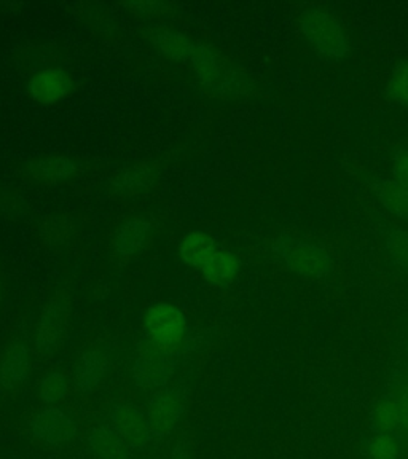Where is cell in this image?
I'll return each instance as SVG.
<instances>
[{"mask_svg": "<svg viewBox=\"0 0 408 459\" xmlns=\"http://www.w3.org/2000/svg\"><path fill=\"white\" fill-rule=\"evenodd\" d=\"M71 75L63 69H45L29 82V94L40 104H56L72 91Z\"/></svg>", "mask_w": 408, "mask_h": 459, "instance_id": "11", "label": "cell"}, {"mask_svg": "<svg viewBox=\"0 0 408 459\" xmlns=\"http://www.w3.org/2000/svg\"><path fill=\"white\" fill-rule=\"evenodd\" d=\"M364 459H408L405 438L395 434L369 432L360 440Z\"/></svg>", "mask_w": 408, "mask_h": 459, "instance_id": "13", "label": "cell"}, {"mask_svg": "<svg viewBox=\"0 0 408 459\" xmlns=\"http://www.w3.org/2000/svg\"><path fill=\"white\" fill-rule=\"evenodd\" d=\"M381 394L395 403L408 428V364L393 370Z\"/></svg>", "mask_w": 408, "mask_h": 459, "instance_id": "20", "label": "cell"}, {"mask_svg": "<svg viewBox=\"0 0 408 459\" xmlns=\"http://www.w3.org/2000/svg\"><path fill=\"white\" fill-rule=\"evenodd\" d=\"M239 270H241L239 258L235 254L219 247L203 265L201 273L204 280L211 282L213 286L227 287L237 280Z\"/></svg>", "mask_w": 408, "mask_h": 459, "instance_id": "14", "label": "cell"}, {"mask_svg": "<svg viewBox=\"0 0 408 459\" xmlns=\"http://www.w3.org/2000/svg\"><path fill=\"white\" fill-rule=\"evenodd\" d=\"M69 297L65 294H57L53 300L43 309L42 317L37 327L36 348L37 351L47 354L53 351L59 338L63 335L69 316Z\"/></svg>", "mask_w": 408, "mask_h": 459, "instance_id": "8", "label": "cell"}, {"mask_svg": "<svg viewBox=\"0 0 408 459\" xmlns=\"http://www.w3.org/2000/svg\"><path fill=\"white\" fill-rule=\"evenodd\" d=\"M405 351H407V354H408V337H407V342H405Z\"/></svg>", "mask_w": 408, "mask_h": 459, "instance_id": "29", "label": "cell"}, {"mask_svg": "<svg viewBox=\"0 0 408 459\" xmlns=\"http://www.w3.org/2000/svg\"><path fill=\"white\" fill-rule=\"evenodd\" d=\"M29 368L30 359L28 348L24 344H16L8 351L0 366V385L7 391L22 386L28 378Z\"/></svg>", "mask_w": 408, "mask_h": 459, "instance_id": "16", "label": "cell"}, {"mask_svg": "<svg viewBox=\"0 0 408 459\" xmlns=\"http://www.w3.org/2000/svg\"><path fill=\"white\" fill-rule=\"evenodd\" d=\"M151 223L143 219H135L122 225L115 237V251L120 255H133L143 247L149 237Z\"/></svg>", "mask_w": 408, "mask_h": 459, "instance_id": "19", "label": "cell"}, {"mask_svg": "<svg viewBox=\"0 0 408 459\" xmlns=\"http://www.w3.org/2000/svg\"><path fill=\"white\" fill-rule=\"evenodd\" d=\"M157 45L160 51L174 61H186L194 55L195 45L188 37L180 34V32H172L165 30L158 34Z\"/></svg>", "mask_w": 408, "mask_h": 459, "instance_id": "21", "label": "cell"}, {"mask_svg": "<svg viewBox=\"0 0 408 459\" xmlns=\"http://www.w3.org/2000/svg\"><path fill=\"white\" fill-rule=\"evenodd\" d=\"M67 395H69V381L63 373L50 372L43 377L39 387V397L45 405L55 407L57 403L65 401Z\"/></svg>", "mask_w": 408, "mask_h": 459, "instance_id": "25", "label": "cell"}, {"mask_svg": "<svg viewBox=\"0 0 408 459\" xmlns=\"http://www.w3.org/2000/svg\"><path fill=\"white\" fill-rule=\"evenodd\" d=\"M219 249V244L203 231H190L180 243V258L187 265L201 270L208 258Z\"/></svg>", "mask_w": 408, "mask_h": 459, "instance_id": "18", "label": "cell"}, {"mask_svg": "<svg viewBox=\"0 0 408 459\" xmlns=\"http://www.w3.org/2000/svg\"><path fill=\"white\" fill-rule=\"evenodd\" d=\"M145 411L149 416L155 438L168 437L186 416V389L179 386H166L160 389L152 395Z\"/></svg>", "mask_w": 408, "mask_h": 459, "instance_id": "5", "label": "cell"}, {"mask_svg": "<svg viewBox=\"0 0 408 459\" xmlns=\"http://www.w3.org/2000/svg\"><path fill=\"white\" fill-rule=\"evenodd\" d=\"M171 459H192L188 444L182 440V442L176 445V446H174V450H172Z\"/></svg>", "mask_w": 408, "mask_h": 459, "instance_id": "27", "label": "cell"}, {"mask_svg": "<svg viewBox=\"0 0 408 459\" xmlns=\"http://www.w3.org/2000/svg\"><path fill=\"white\" fill-rule=\"evenodd\" d=\"M407 430V424L404 421L399 410L395 409V403L389 401L386 395L381 394L373 405L369 432L395 434V436L405 437Z\"/></svg>", "mask_w": 408, "mask_h": 459, "instance_id": "15", "label": "cell"}, {"mask_svg": "<svg viewBox=\"0 0 408 459\" xmlns=\"http://www.w3.org/2000/svg\"><path fill=\"white\" fill-rule=\"evenodd\" d=\"M109 372L108 358L98 351L90 350L82 354L75 368V386L80 394H93L100 389Z\"/></svg>", "mask_w": 408, "mask_h": 459, "instance_id": "12", "label": "cell"}, {"mask_svg": "<svg viewBox=\"0 0 408 459\" xmlns=\"http://www.w3.org/2000/svg\"><path fill=\"white\" fill-rule=\"evenodd\" d=\"M30 434L42 444L57 446L72 442L79 434V421L61 407H47L30 418Z\"/></svg>", "mask_w": 408, "mask_h": 459, "instance_id": "6", "label": "cell"}, {"mask_svg": "<svg viewBox=\"0 0 408 459\" xmlns=\"http://www.w3.org/2000/svg\"><path fill=\"white\" fill-rule=\"evenodd\" d=\"M108 421L133 450H145L155 438L147 411L136 405L115 403L109 410Z\"/></svg>", "mask_w": 408, "mask_h": 459, "instance_id": "7", "label": "cell"}, {"mask_svg": "<svg viewBox=\"0 0 408 459\" xmlns=\"http://www.w3.org/2000/svg\"><path fill=\"white\" fill-rule=\"evenodd\" d=\"M187 319L179 308L171 303L158 301L145 313L143 338L165 350H180L186 340Z\"/></svg>", "mask_w": 408, "mask_h": 459, "instance_id": "4", "label": "cell"}, {"mask_svg": "<svg viewBox=\"0 0 408 459\" xmlns=\"http://www.w3.org/2000/svg\"><path fill=\"white\" fill-rule=\"evenodd\" d=\"M0 292H2V290H0ZM0 295H2V294H0Z\"/></svg>", "mask_w": 408, "mask_h": 459, "instance_id": "30", "label": "cell"}, {"mask_svg": "<svg viewBox=\"0 0 408 459\" xmlns=\"http://www.w3.org/2000/svg\"><path fill=\"white\" fill-rule=\"evenodd\" d=\"M300 29L303 36L307 37V40L323 56L342 59L350 53L352 45L343 24L326 10L316 8L303 14Z\"/></svg>", "mask_w": 408, "mask_h": 459, "instance_id": "3", "label": "cell"}, {"mask_svg": "<svg viewBox=\"0 0 408 459\" xmlns=\"http://www.w3.org/2000/svg\"><path fill=\"white\" fill-rule=\"evenodd\" d=\"M30 169L37 179L53 182V180H65L71 178L75 172V165L65 158H42L30 166Z\"/></svg>", "mask_w": 408, "mask_h": 459, "instance_id": "24", "label": "cell"}, {"mask_svg": "<svg viewBox=\"0 0 408 459\" xmlns=\"http://www.w3.org/2000/svg\"><path fill=\"white\" fill-rule=\"evenodd\" d=\"M190 61L201 83L208 86L209 90L227 93L233 91V88L237 86V74L221 65V61L208 47L196 45Z\"/></svg>", "mask_w": 408, "mask_h": 459, "instance_id": "9", "label": "cell"}, {"mask_svg": "<svg viewBox=\"0 0 408 459\" xmlns=\"http://www.w3.org/2000/svg\"><path fill=\"white\" fill-rule=\"evenodd\" d=\"M393 180L408 190V149H401L393 157Z\"/></svg>", "mask_w": 408, "mask_h": 459, "instance_id": "26", "label": "cell"}, {"mask_svg": "<svg viewBox=\"0 0 408 459\" xmlns=\"http://www.w3.org/2000/svg\"><path fill=\"white\" fill-rule=\"evenodd\" d=\"M373 194L387 212L408 222V190L393 179L375 180Z\"/></svg>", "mask_w": 408, "mask_h": 459, "instance_id": "17", "label": "cell"}, {"mask_svg": "<svg viewBox=\"0 0 408 459\" xmlns=\"http://www.w3.org/2000/svg\"><path fill=\"white\" fill-rule=\"evenodd\" d=\"M385 249L391 262L395 264L401 272L408 274V231L391 227L385 233Z\"/></svg>", "mask_w": 408, "mask_h": 459, "instance_id": "23", "label": "cell"}, {"mask_svg": "<svg viewBox=\"0 0 408 459\" xmlns=\"http://www.w3.org/2000/svg\"><path fill=\"white\" fill-rule=\"evenodd\" d=\"M179 366V350H165L143 338L131 377L139 389L157 393L169 386Z\"/></svg>", "mask_w": 408, "mask_h": 459, "instance_id": "2", "label": "cell"}, {"mask_svg": "<svg viewBox=\"0 0 408 459\" xmlns=\"http://www.w3.org/2000/svg\"><path fill=\"white\" fill-rule=\"evenodd\" d=\"M86 442L94 459H135V450L109 421L93 424Z\"/></svg>", "mask_w": 408, "mask_h": 459, "instance_id": "10", "label": "cell"}, {"mask_svg": "<svg viewBox=\"0 0 408 459\" xmlns=\"http://www.w3.org/2000/svg\"><path fill=\"white\" fill-rule=\"evenodd\" d=\"M405 448H407V456H408V430H407V434H405Z\"/></svg>", "mask_w": 408, "mask_h": 459, "instance_id": "28", "label": "cell"}, {"mask_svg": "<svg viewBox=\"0 0 408 459\" xmlns=\"http://www.w3.org/2000/svg\"><path fill=\"white\" fill-rule=\"evenodd\" d=\"M385 96L391 104L408 110V59L401 61L391 72Z\"/></svg>", "mask_w": 408, "mask_h": 459, "instance_id": "22", "label": "cell"}, {"mask_svg": "<svg viewBox=\"0 0 408 459\" xmlns=\"http://www.w3.org/2000/svg\"><path fill=\"white\" fill-rule=\"evenodd\" d=\"M272 252L289 272L305 280H327L334 272V258L329 252L307 239L281 235L273 241Z\"/></svg>", "mask_w": 408, "mask_h": 459, "instance_id": "1", "label": "cell"}]
</instances>
